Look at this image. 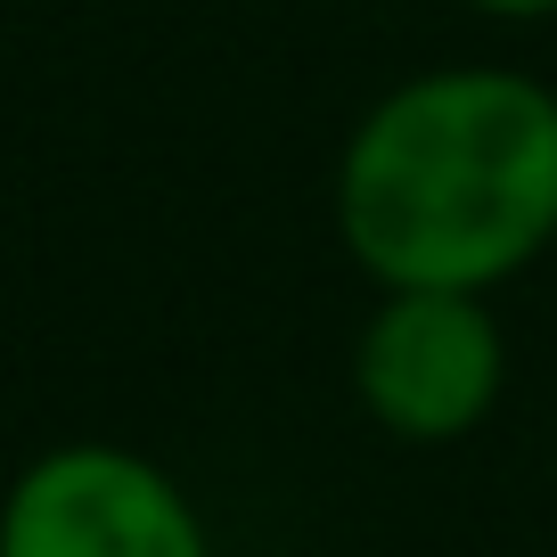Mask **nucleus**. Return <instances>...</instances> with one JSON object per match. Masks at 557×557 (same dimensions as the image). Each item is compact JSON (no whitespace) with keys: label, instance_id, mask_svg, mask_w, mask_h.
Listing matches in <instances>:
<instances>
[{"label":"nucleus","instance_id":"f03ea898","mask_svg":"<svg viewBox=\"0 0 557 557\" xmlns=\"http://www.w3.org/2000/svg\"><path fill=\"white\" fill-rule=\"evenodd\" d=\"M508 394V329L492 296L459 287H377L352 329V401L410 451L468 443Z\"/></svg>","mask_w":557,"mask_h":557},{"label":"nucleus","instance_id":"f257e3e1","mask_svg":"<svg viewBox=\"0 0 557 557\" xmlns=\"http://www.w3.org/2000/svg\"><path fill=\"white\" fill-rule=\"evenodd\" d=\"M329 213L369 287L500 296L557 246V83L492 58L401 74L352 115Z\"/></svg>","mask_w":557,"mask_h":557},{"label":"nucleus","instance_id":"20e7f679","mask_svg":"<svg viewBox=\"0 0 557 557\" xmlns=\"http://www.w3.org/2000/svg\"><path fill=\"white\" fill-rule=\"evenodd\" d=\"M459 9H475V17H492V25H541V17H557V0H459Z\"/></svg>","mask_w":557,"mask_h":557},{"label":"nucleus","instance_id":"7ed1b4c3","mask_svg":"<svg viewBox=\"0 0 557 557\" xmlns=\"http://www.w3.org/2000/svg\"><path fill=\"white\" fill-rule=\"evenodd\" d=\"M0 557H222L197 492L107 435L41 443L0 484Z\"/></svg>","mask_w":557,"mask_h":557}]
</instances>
